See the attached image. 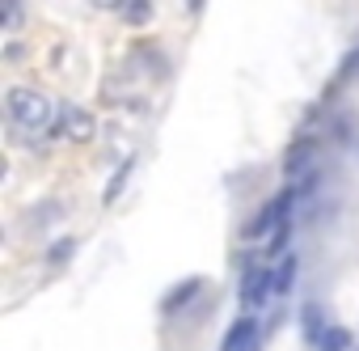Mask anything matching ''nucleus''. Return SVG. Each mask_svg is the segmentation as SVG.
Here are the masks:
<instances>
[{
    "label": "nucleus",
    "instance_id": "nucleus-1",
    "mask_svg": "<svg viewBox=\"0 0 359 351\" xmlns=\"http://www.w3.org/2000/svg\"><path fill=\"white\" fill-rule=\"evenodd\" d=\"M5 110H9V119H13V127H26V131H51V123H55V106L47 102V93H39V89H26V85H13L9 93H5Z\"/></svg>",
    "mask_w": 359,
    "mask_h": 351
},
{
    "label": "nucleus",
    "instance_id": "nucleus-2",
    "mask_svg": "<svg viewBox=\"0 0 359 351\" xmlns=\"http://www.w3.org/2000/svg\"><path fill=\"white\" fill-rule=\"evenodd\" d=\"M296 199H300V187H283L279 195H271L262 208H258V216L241 229V237L245 241H258V237H271L279 225H287L292 220V208H296Z\"/></svg>",
    "mask_w": 359,
    "mask_h": 351
},
{
    "label": "nucleus",
    "instance_id": "nucleus-3",
    "mask_svg": "<svg viewBox=\"0 0 359 351\" xmlns=\"http://www.w3.org/2000/svg\"><path fill=\"white\" fill-rule=\"evenodd\" d=\"M93 127H97V119H93L85 106H76V102H60V106H55V123H51V140L85 144V140H93Z\"/></svg>",
    "mask_w": 359,
    "mask_h": 351
},
{
    "label": "nucleus",
    "instance_id": "nucleus-4",
    "mask_svg": "<svg viewBox=\"0 0 359 351\" xmlns=\"http://www.w3.org/2000/svg\"><path fill=\"white\" fill-rule=\"evenodd\" d=\"M271 296H275V267H271V263H262V267H245V271H241L237 300H241L245 309H258V305H266Z\"/></svg>",
    "mask_w": 359,
    "mask_h": 351
},
{
    "label": "nucleus",
    "instance_id": "nucleus-5",
    "mask_svg": "<svg viewBox=\"0 0 359 351\" xmlns=\"http://www.w3.org/2000/svg\"><path fill=\"white\" fill-rule=\"evenodd\" d=\"M262 322L254 317V313H245V317H237L229 330H224V338H220V351H258L262 347Z\"/></svg>",
    "mask_w": 359,
    "mask_h": 351
},
{
    "label": "nucleus",
    "instance_id": "nucleus-6",
    "mask_svg": "<svg viewBox=\"0 0 359 351\" xmlns=\"http://www.w3.org/2000/svg\"><path fill=\"white\" fill-rule=\"evenodd\" d=\"M203 279L199 275H191V279H182V284H173L169 292H165V300H161V313H182L187 305H195L199 296H203Z\"/></svg>",
    "mask_w": 359,
    "mask_h": 351
},
{
    "label": "nucleus",
    "instance_id": "nucleus-7",
    "mask_svg": "<svg viewBox=\"0 0 359 351\" xmlns=\"http://www.w3.org/2000/svg\"><path fill=\"white\" fill-rule=\"evenodd\" d=\"M334 322H325V309L317 305V300H304V309H300V334H304V343L317 351V343L325 338V330H330Z\"/></svg>",
    "mask_w": 359,
    "mask_h": 351
},
{
    "label": "nucleus",
    "instance_id": "nucleus-8",
    "mask_svg": "<svg viewBox=\"0 0 359 351\" xmlns=\"http://www.w3.org/2000/svg\"><path fill=\"white\" fill-rule=\"evenodd\" d=\"M313 152H317V140H313V135H304V140H296V144H292L287 165H283V169H287V178H296L300 169H309V165H313Z\"/></svg>",
    "mask_w": 359,
    "mask_h": 351
},
{
    "label": "nucleus",
    "instance_id": "nucleus-9",
    "mask_svg": "<svg viewBox=\"0 0 359 351\" xmlns=\"http://www.w3.org/2000/svg\"><path fill=\"white\" fill-rule=\"evenodd\" d=\"M296 271H300V258H296V254H283V258L275 263V296H287V292H292Z\"/></svg>",
    "mask_w": 359,
    "mask_h": 351
},
{
    "label": "nucleus",
    "instance_id": "nucleus-10",
    "mask_svg": "<svg viewBox=\"0 0 359 351\" xmlns=\"http://www.w3.org/2000/svg\"><path fill=\"white\" fill-rule=\"evenodd\" d=\"M118 13L127 26H148L152 22V0H118Z\"/></svg>",
    "mask_w": 359,
    "mask_h": 351
},
{
    "label": "nucleus",
    "instance_id": "nucleus-11",
    "mask_svg": "<svg viewBox=\"0 0 359 351\" xmlns=\"http://www.w3.org/2000/svg\"><path fill=\"white\" fill-rule=\"evenodd\" d=\"M131 169H135V157H123V161H118V169L110 173V183H106V195H102L106 204H114V199L123 195V187H127V178H131Z\"/></svg>",
    "mask_w": 359,
    "mask_h": 351
},
{
    "label": "nucleus",
    "instance_id": "nucleus-12",
    "mask_svg": "<svg viewBox=\"0 0 359 351\" xmlns=\"http://www.w3.org/2000/svg\"><path fill=\"white\" fill-rule=\"evenodd\" d=\"M351 347H355V334L346 326H330L325 338L317 343V351H351Z\"/></svg>",
    "mask_w": 359,
    "mask_h": 351
},
{
    "label": "nucleus",
    "instance_id": "nucleus-13",
    "mask_svg": "<svg viewBox=\"0 0 359 351\" xmlns=\"http://www.w3.org/2000/svg\"><path fill=\"white\" fill-rule=\"evenodd\" d=\"M72 250H76V237H55L51 250H47V263H51V267H64V263L72 258Z\"/></svg>",
    "mask_w": 359,
    "mask_h": 351
},
{
    "label": "nucleus",
    "instance_id": "nucleus-14",
    "mask_svg": "<svg viewBox=\"0 0 359 351\" xmlns=\"http://www.w3.org/2000/svg\"><path fill=\"white\" fill-rule=\"evenodd\" d=\"M351 77H359V47H355V51H351V55L342 60V68H338V77H334V85H346Z\"/></svg>",
    "mask_w": 359,
    "mask_h": 351
},
{
    "label": "nucleus",
    "instance_id": "nucleus-15",
    "mask_svg": "<svg viewBox=\"0 0 359 351\" xmlns=\"http://www.w3.org/2000/svg\"><path fill=\"white\" fill-rule=\"evenodd\" d=\"M22 55H26L22 43H9V47H5V60H9V64H22Z\"/></svg>",
    "mask_w": 359,
    "mask_h": 351
},
{
    "label": "nucleus",
    "instance_id": "nucleus-16",
    "mask_svg": "<svg viewBox=\"0 0 359 351\" xmlns=\"http://www.w3.org/2000/svg\"><path fill=\"white\" fill-rule=\"evenodd\" d=\"M93 9H118V0H89Z\"/></svg>",
    "mask_w": 359,
    "mask_h": 351
},
{
    "label": "nucleus",
    "instance_id": "nucleus-17",
    "mask_svg": "<svg viewBox=\"0 0 359 351\" xmlns=\"http://www.w3.org/2000/svg\"><path fill=\"white\" fill-rule=\"evenodd\" d=\"M187 9H191V13H199V9H203V0H187Z\"/></svg>",
    "mask_w": 359,
    "mask_h": 351
}]
</instances>
